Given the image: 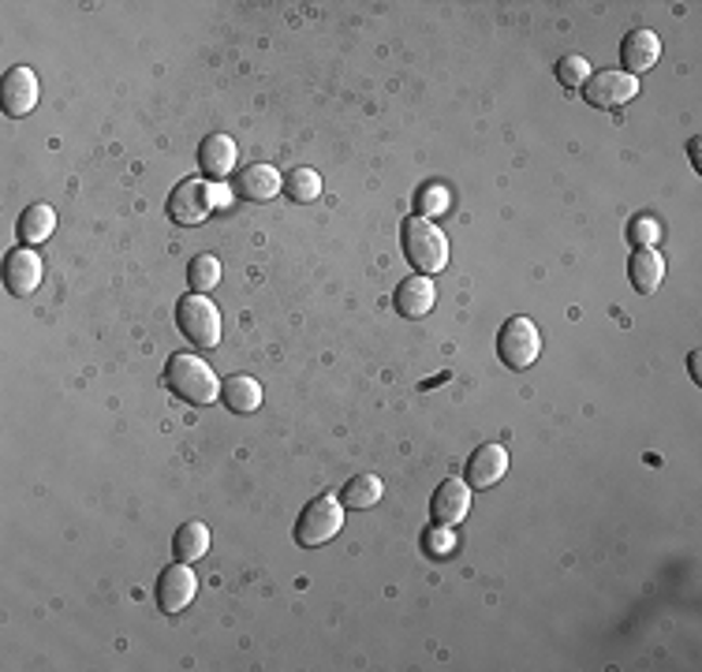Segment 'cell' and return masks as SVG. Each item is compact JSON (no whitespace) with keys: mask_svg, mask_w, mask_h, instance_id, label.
Here are the masks:
<instances>
[{"mask_svg":"<svg viewBox=\"0 0 702 672\" xmlns=\"http://www.w3.org/2000/svg\"><path fill=\"white\" fill-rule=\"evenodd\" d=\"M165 385L173 397H180L183 403H194V408H206L221 397V382L217 374L202 363L199 356H173L165 363Z\"/></svg>","mask_w":702,"mask_h":672,"instance_id":"6da1fadb","label":"cell"},{"mask_svg":"<svg viewBox=\"0 0 702 672\" xmlns=\"http://www.w3.org/2000/svg\"><path fill=\"white\" fill-rule=\"evenodd\" d=\"M404 255L422 276H437L448 266V240L426 217H404Z\"/></svg>","mask_w":702,"mask_h":672,"instance_id":"7a4b0ae2","label":"cell"},{"mask_svg":"<svg viewBox=\"0 0 702 672\" xmlns=\"http://www.w3.org/2000/svg\"><path fill=\"white\" fill-rule=\"evenodd\" d=\"M344 527V504L336 497H315L307 504V508L299 512V519H295V545H303V550H318V545H326L329 538H336Z\"/></svg>","mask_w":702,"mask_h":672,"instance_id":"3957f363","label":"cell"},{"mask_svg":"<svg viewBox=\"0 0 702 672\" xmlns=\"http://www.w3.org/2000/svg\"><path fill=\"white\" fill-rule=\"evenodd\" d=\"M176 325L194 348H217L221 344V310L199 292L176 302Z\"/></svg>","mask_w":702,"mask_h":672,"instance_id":"277c9868","label":"cell"},{"mask_svg":"<svg viewBox=\"0 0 702 672\" xmlns=\"http://www.w3.org/2000/svg\"><path fill=\"white\" fill-rule=\"evenodd\" d=\"M497 356L509 370H527L543 356V333L531 318H509L497 333Z\"/></svg>","mask_w":702,"mask_h":672,"instance_id":"5b68a950","label":"cell"},{"mask_svg":"<svg viewBox=\"0 0 702 672\" xmlns=\"http://www.w3.org/2000/svg\"><path fill=\"white\" fill-rule=\"evenodd\" d=\"M221 202V191L217 183H206V180H183L180 188L168 195V217L183 229L191 224H202L209 217V209Z\"/></svg>","mask_w":702,"mask_h":672,"instance_id":"8992f818","label":"cell"},{"mask_svg":"<svg viewBox=\"0 0 702 672\" xmlns=\"http://www.w3.org/2000/svg\"><path fill=\"white\" fill-rule=\"evenodd\" d=\"M639 94V79L621 67H605V72H590V79L583 82V98L595 108H621Z\"/></svg>","mask_w":702,"mask_h":672,"instance_id":"52a82bcc","label":"cell"},{"mask_svg":"<svg viewBox=\"0 0 702 672\" xmlns=\"http://www.w3.org/2000/svg\"><path fill=\"white\" fill-rule=\"evenodd\" d=\"M194 594H199V576L183 565H168L165 571L157 576V609L161 612H183L188 605L194 602Z\"/></svg>","mask_w":702,"mask_h":672,"instance_id":"ba28073f","label":"cell"},{"mask_svg":"<svg viewBox=\"0 0 702 672\" xmlns=\"http://www.w3.org/2000/svg\"><path fill=\"white\" fill-rule=\"evenodd\" d=\"M38 75H34V67L20 64V67H8L4 75V87H0V105H4L8 116H15V120H23V116L34 113V105H38Z\"/></svg>","mask_w":702,"mask_h":672,"instance_id":"9c48e42d","label":"cell"},{"mask_svg":"<svg viewBox=\"0 0 702 672\" xmlns=\"http://www.w3.org/2000/svg\"><path fill=\"white\" fill-rule=\"evenodd\" d=\"M284 191V180H281V172H277L273 165H247L243 172H235V180H232V195L235 198H243V202H269V198H277Z\"/></svg>","mask_w":702,"mask_h":672,"instance_id":"30bf717a","label":"cell"},{"mask_svg":"<svg viewBox=\"0 0 702 672\" xmlns=\"http://www.w3.org/2000/svg\"><path fill=\"white\" fill-rule=\"evenodd\" d=\"M4 284H8V292H12L15 299H23V296H30V292H38V284H41V258H38V250L15 247L12 255H8V262H4Z\"/></svg>","mask_w":702,"mask_h":672,"instance_id":"8fae6325","label":"cell"},{"mask_svg":"<svg viewBox=\"0 0 702 672\" xmlns=\"http://www.w3.org/2000/svg\"><path fill=\"white\" fill-rule=\"evenodd\" d=\"M658 56H662V38H658L654 30H647V27L631 30L628 38L621 41V64H624L621 72L636 75V79L658 64Z\"/></svg>","mask_w":702,"mask_h":672,"instance_id":"7c38bea8","label":"cell"},{"mask_svg":"<svg viewBox=\"0 0 702 672\" xmlns=\"http://www.w3.org/2000/svg\"><path fill=\"white\" fill-rule=\"evenodd\" d=\"M468 512H471V486L468 482L448 478V482H442L434 490V497H430V516H434V524H442V527L460 524Z\"/></svg>","mask_w":702,"mask_h":672,"instance_id":"4fadbf2b","label":"cell"},{"mask_svg":"<svg viewBox=\"0 0 702 672\" xmlns=\"http://www.w3.org/2000/svg\"><path fill=\"white\" fill-rule=\"evenodd\" d=\"M505 470H509V452L501 444H482L468 460V486L471 490H489V486L501 482Z\"/></svg>","mask_w":702,"mask_h":672,"instance_id":"5bb4252c","label":"cell"},{"mask_svg":"<svg viewBox=\"0 0 702 672\" xmlns=\"http://www.w3.org/2000/svg\"><path fill=\"white\" fill-rule=\"evenodd\" d=\"M434 299H437L434 281L419 273V276H404L393 296V307L400 310V318H426L434 310Z\"/></svg>","mask_w":702,"mask_h":672,"instance_id":"9a60e30c","label":"cell"},{"mask_svg":"<svg viewBox=\"0 0 702 672\" xmlns=\"http://www.w3.org/2000/svg\"><path fill=\"white\" fill-rule=\"evenodd\" d=\"M628 276H631V288L639 296H654L665 281V258L658 255L654 247H636L628 258Z\"/></svg>","mask_w":702,"mask_h":672,"instance_id":"2e32d148","label":"cell"},{"mask_svg":"<svg viewBox=\"0 0 702 672\" xmlns=\"http://www.w3.org/2000/svg\"><path fill=\"white\" fill-rule=\"evenodd\" d=\"M235 142L228 139V134H206L202 139V146H199V165H202V172L206 176H214V180H221V176H228L235 168Z\"/></svg>","mask_w":702,"mask_h":672,"instance_id":"e0dca14e","label":"cell"},{"mask_svg":"<svg viewBox=\"0 0 702 672\" xmlns=\"http://www.w3.org/2000/svg\"><path fill=\"white\" fill-rule=\"evenodd\" d=\"M221 400L228 411H235V415H251V411L261 408V385L247 374H232L221 385Z\"/></svg>","mask_w":702,"mask_h":672,"instance_id":"ac0fdd59","label":"cell"},{"mask_svg":"<svg viewBox=\"0 0 702 672\" xmlns=\"http://www.w3.org/2000/svg\"><path fill=\"white\" fill-rule=\"evenodd\" d=\"M56 229V214L53 206H30L27 214L20 217V243L23 247H38L46 243Z\"/></svg>","mask_w":702,"mask_h":672,"instance_id":"d6986e66","label":"cell"},{"mask_svg":"<svg viewBox=\"0 0 702 672\" xmlns=\"http://www.w3.org/2000/svg\"><path fill=\"white\" fill-rule=\"evenodd\" d=\"M382 493H385V486L378 475H355L344 482L341 504L344 508H374V504L382 501Z\"/></svg>","mask_w":702,"mask_h":672,"instance_id":"ffe728a7","label":"cell"},{"mask_svg":"<svg viewBox=\"0 0 702 672\" xmlns=\"http://www.w3.org/2000/svg\"><path fill=\"white\" fill-rule=\"evenodd\" d=\"M173 553L176 560L191 565V560H202L209 553V531L206 524H183L180 531L173 534Z\"/></svg>","mask_w":702,"mask_h":672,"instance_id":"44dd1931","label":"cell"},{"mask_svg":"<svg viewBox=\"0 0 702 672\" xmlns=\"http://www.w3.org/2000/svg\"><path fill=\"white\" fill-rule=\"evenodd\" d=\"M217 281H221V262H217L214 255H194L191 266H188V284H191V292L206 296L209 288H217Z\"/></svg>","mask_w":702,"mask_h":672,"instance_id":"7402d4cb","label":"cell"},{"mask_svg":"<svg viewBox=\"0 0 702 672\" xmlns=\"http://www.w3.org/2000/svg\"><path fill=\"white\" fill-rule=\"evenodd\" d=\"M284 191L292 202H315L321 198V176L315 168H292V176L284 180Z\"/></svg>","mask_w":702,"mask_h":672,"instance_id":"603a6c76","label":"cell"},{"mask_svg":"<svg viewBox=\"0 0 702 672\" xmlns=\"http://www.w3.org/2000/svg\"><path fill=\"white\" fill-rule=\"evenodd\" d=\"M557 79H561L564 87H583V82L590 79V64L583 61V56H561V64H557Z\"/></svg>","mask_w":702,"mask_h":672,"instance_id":"cb8c5ba5","label":"cell"},{"mask_svg":"<svg viewBox=\"0 0 702 672\" xmlns=\"http://www.w3.org/2000/svg\"><path fill=\"white\" fill-rule=\"evenodd\" d=\"M422 542H426V553H430V557H448V553L456 550V538L448 534V527H442V524L430 527Z\"/></svg>","mask_w":702,"mask_h":672,"instance_id":"d4e9b609","label":"cell"},{"mask_svg":"<svg viewBox=\"0 0 702 672\" xmlns=\"http://www.w3.org/2000/svg\"><path fill=\"white\" fill-rule=\"evenodd\" d=\"M419 206H422L419 217H437V214H445V209H448V191L442 188V183H430V188L419 195Z\"/></svg>","mask_w":702,"mask_h":672,"instance_id":"484cf974","label":"cell"},{"mask_svg":"<svg viewBox=\"0 0 702 672\" xmlns=\"http://www.w3.org/2000/svg\"><path fill=\"white\" fill-rule=\"evenodd\" d=\"M631 235H636L639 247H654V240H658V224L650 221V217H642V221L636 224V232H631Z\"/></svg>","mask_w":702,"mask_h":672,"instance_id":"4316f807","label":"cell"},{"mask_svg":"<svg viewBox=\"0 0 702 672\" xmlns=\"http://www.w3.org/2000/svg\"><path fill=\"white\" fill-rule=\"evenodd\" d=\"M688 366H691V377L699 382V351H691V356H688Z\"/></svg>","mask_w":702,"mask_h":672,"instance_id":"83f0119b","label":"cell"},{"mask_svg":"<svg viewBox=\"0 0 702 672\" xmlns=\"http://www.w3.org/2000/svg\"><path fill=\"white\" fill-rule=\"evenodd\" d=\"M688 154H691V161H695V168H699V139L688 142Z\"/></svg>","mask_w":702,"mask_h":672,"instance_id":"f1b7e54d","label":"cell"}]
</instances>
